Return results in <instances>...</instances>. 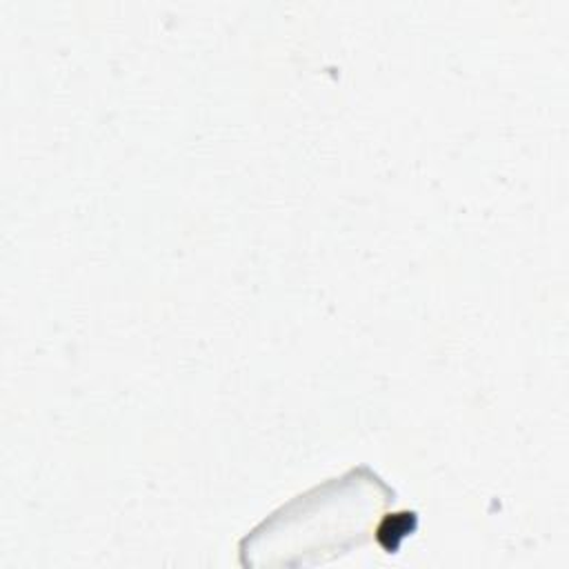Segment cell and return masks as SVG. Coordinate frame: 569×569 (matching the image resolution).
<instances>
[{"label":"cell","mask_w":569,"mask_h":569,"mask_svg":"<svg viewBox=\"0 0 569 569\" xmlns=\"http://www.w3.org/2000/svg\"><path fill=\"white\" fill-rule=\"evenodd\" d=\"M365 469L298 496L291 505L264 520L242 542V562H284L305 565L322 562L325 556H338L353 545L367 540L380 520L382 507L393 498L376 473Z\"/></svg>","instance_id":"obj_1"}]
</instances>
